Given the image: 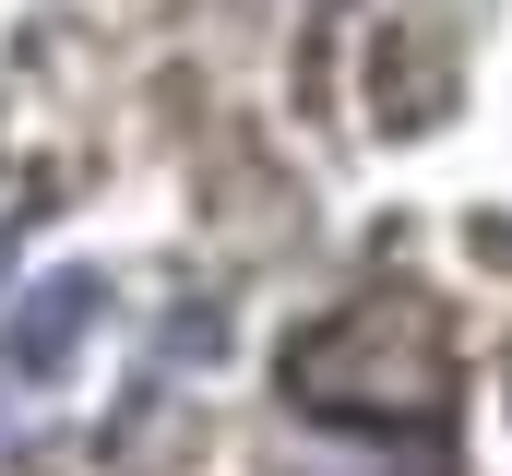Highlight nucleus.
<instances>
[{
    "mask_svg": "<svg viewBox=\"0 0 512 476\" xmlns=\"http://www.w3.org/2000/svg\"><path fill=\"white\" fill-rule=\"evenodd\" d=\"M84 322H96V286H84V274H60V286H36V310L0 334V357H12V369H60V357L84 346Z\"/></svg>",
    "mask_w": 512,
    "mask_h": 476,
    "instance_id": "nucleus-1",
    "label": "nucleus"
}]
</instances>
